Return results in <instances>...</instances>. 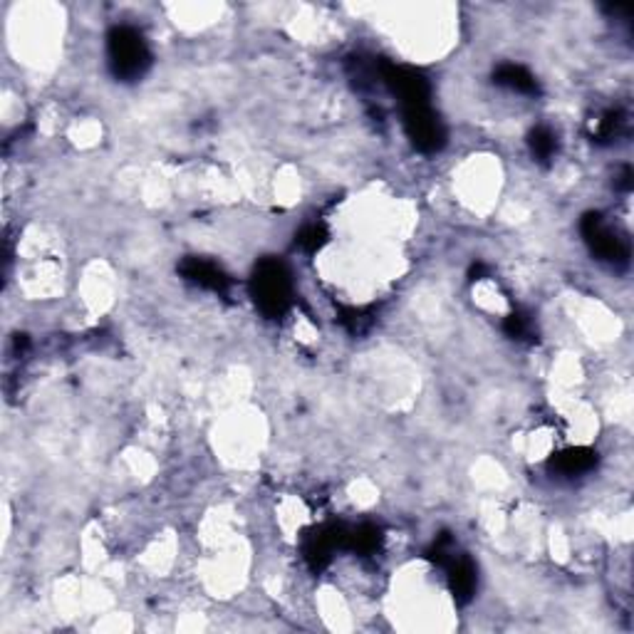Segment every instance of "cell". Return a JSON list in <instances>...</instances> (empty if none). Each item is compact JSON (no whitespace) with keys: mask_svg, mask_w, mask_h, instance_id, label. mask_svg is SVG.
Here are the masks:
<instances>
[{"mask_svg":"<svg viewBox=\"0 0 634 634\" xmlns=\"http://www.w3.org/2000/svg\"><path fill=\"white\" fill-rule=\"evenodd\" d=\"M583 236L590 243L592 253L598 255L599 261H610V263H627L630 258V246L627 240L620 239L617 233H612L610 228L605 226L602 215L590 214L583 218Z\"/></svg>","mask_w":634,"mask_h":634,"instance_id":"3957f363","label":"cell"},{"mask_svg":"<svg viewBox=\"0 0 634 634\" xmlns=\"http://www.w3.org/2000/svg\"><path fill=\"white\" fill-rule=\"evenodd\" d=\"M181 273L189 278L192 283L201 287H208L214 293H226L231 287V278L218 268L211 261H204V258H189L186 263L181 265Z\"/></svg>","mask_w":634,"mask_h":634,"instance_id":"8992f818","label":"cell"},{"mask_svg":"<svg viewBox=\"0 0 634 634\" xmlns=\"http://www.w3.org/2000/svg\"><path fill=\"white\" fill-rule=\"evenodd\" d=\"M298 243L302 246V248H308V251H317V248L325 243V228L323 226L305 228V231L300 233Z\"/></svg>","mask_w":634,"mask_h":634,"instance_id":"4fadbf2b","label":"cell"},{"mask_svg":"<svg viewBox=\"0 0 634 634\" xmlns=\"http://www.w3.org/2000/svg\"><path fill=\"white\" fill-rule=\"evenodd\" d=\"M505 333L515 340H523V337L530 335V320L521 312H513V315L505 317Z\"/></svg>","mask_w":634,"mask_h":634,"instance_id":"7c38bea8","label":"cell"},{"mask_svg":"<svg viewBox=\"0 0 634 634\" xmlns=\"http://www.w3.org/2000/svg\"><path fill=\"white\" fill-rule=\"evenodd\" d=\"M496 82L508 87V90H515L521 95H536L538 92L536 77L526 67H521V65H501L496 70Z\"/></svg>","mask_w":634,"mask_h":634,"instance_id":"ba28073f","label":"cell"},{"mask_svg":"<svg viewBox=\"0 0 634 634\" xmlns=\"http://www.w3.org/2000/svg\"><path fill=\"white\" fill-rule=\"evenodd\" d=\"M253 295H255L258 308L268 317H278L286 312V308L290 305V278H287L283 263L263 261L258 265L255 278H253Z\"/></svg>","mask_w":634,"mask_h":634,"instance_id":"7a4b0ae2","label":"cell"},{"mask_svg":"<svg viewBox=\"0 0 634 634\" xmlns=\"http://www.w3.org/2000/svg\"><path fill=\"white\" fill-rule=\"evenodd\" d=\"M404 127H407L409 139L421 152H436L443 146L446 134H443L442 121L436 120V114L431 112L429 105L404 109Z\"/></svg>","mask_w":634,"mask_h":634,"instance_id":"277c9868","label":"cell"},{"mask_svg":"<svg viewBox=\"0 0 634 634\" xmlns=\"http://www.w3.org/2000/svg\"><path fill=\"white\" fill-rule=\"evenodd\" d=\"M620 127H622L620 112H610V114H605V117L598 121V132H595V137H598V139H614L617 132H620Z\"/></svg>","mask_w":634,"mask_h":634,"instance_id":"8fae6325","label":"cell"},{"mask_svg":"<svg viewBox=\"0 0 634 634\" xmlns=\"http://www.w3.org/2000/svg\"><path fill=\"white\" fill-rule=\"evenodd\" d=\"M598 464V454L590 451V449H570V451H563V454L555 458L552 466L558 468L560 474L565 476H580V474H587L592 471Z\"/></svg>","mask_w":634,"mask_h":634,"instance_id":"9c48e42d","label":"cell"},{"mask_svg":"<svg viewBox=\"0 0 634 634\" xmlns=\"http://www.w3.org/2000/svg\"><path fill=\"white\" fill-rule=\"evenodd\" d=\"M382 77L384 82L389 84V90L404 102V109L429 105L427 102L429 99V84H427L421 72L409 70V67H396V65H384Z\"/></svg>","mask_w":634,"mask_h":634,"instance_id":"5b68a950","label":"cell"},{"mask_svg":"<svg viewBox=\"0 0 634 634\" xmlns=\"http://www.w3.org/2000/svg\"><path fill=\"white\" fill-rule=\"evenodd\" d=\"M530 149H533V154L538 156V161H551L558 152V137L551 129L540 127L530 134Z\"/></svg>","mask_w":634,"mask_h":634,"instance_id":"30bf717a","label":"cell"},{"mask_svg":"<svg viewBox=\"0 0 634 634\" xmlns=\"http://www.w3.org/2000/svg\"><path fill=\"white\" fill-rule=\"evenodd\" d=\"M152 55L144 37L134 27H114L109 33V65L121 80H137L149 67Z\"/></svg>","mask_w":634,"mask_h":634,"instance_id":"6da1fadb","label":"cell"},{"mask_svg":"<svg viewBox=\"0 0 634 634\" xmlns=\"http://www.w3.org/2000/svg\"><path fill=\"white\" fill-rule=\"evenodd\" d=\"M443 563L449 565V583H451V590H454V598L466 602L476 587V573L468 560L464 558H456V555H449Z\"/></svg>","mask_w":634,"mask_h":634,"instance_id":"52a82bcc","label":"cell"}]
</instances>
